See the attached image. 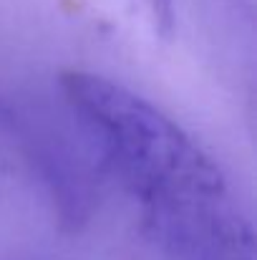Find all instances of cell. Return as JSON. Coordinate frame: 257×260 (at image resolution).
<instances>
[{
	"label": "cell",
	"mask_w": 257,
	"mask_h": 260,
	"mask_svg": "<svg viewBox=\"0 0 257 260\" xmlns=\"http://www.w3.org/2000/svg\"><path fill=\"white\" fill-rule=\"evenodd\" d=\"M141 10L146 13V20L152 30L162 38L171 41L176 30V13H174V0H136Z\"/></svg>",
	"instance_id": "obj_2"
},
{
	"label": "cell",
	"mask_w": 257,
	"mask_h": 260,
	"mask_svg": "<svg viewBox=\"0 0 257 260\" xmlns=\"http://www.w3.org/2000/svg\"><path fill=\"white\" fill-rule=\"evenodd\" d=\"M61 91L98 162L176 260H255L252 222L214 159L159 106L91 71Z\"/></svg>",
	"instance_id": "obj_1"
}]
</instances>
